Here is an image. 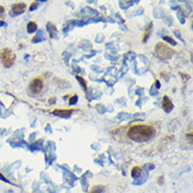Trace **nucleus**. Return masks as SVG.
<instances>
[{
	"label": "nucleus",
	"instance_id": "4468645a",
	"mask_svg": "<svg viewBox=\"0 0 193 193\" xmlns=\"http://www.w3.org/2000/svg\"><path fill=\"white\" fill-rule=\"evenodd\" d=\"M162 38H164L165 41H168V42L170 43V44H172V46H176V44H177V42H176L173 38H171L170 36H164Z\"/></svg>",
	"mask_w": 193,
	"mask_h": 193
},
{
	"label": "nucleus",
	"instance_id": "39448f33",
	"mask_svg": "<svg viewBox=\"0 0 193 193\" xmlns=\"http://www.w3.org/2000/svg\"><path fill=\"white\" fill-rule=\"evenodd\" d=\"M25 2H17L15 3L14 5L12 6V10H11V16H16V15H19V14H22V13L25 12Z\"/></svg>",
	"mask_w": 193,
	"mask_h": 193
},
{
	"label": "nucleus",
	"instance_id": "6e6552de",
	"mask_svg": "<svg viewBox=\"0 0 193 193\" xmlns=\"http://www.w3.org/2000/svg\"><path fill=\"white\" fill-rule=\"evenodd\" d=\"M131 175L133 178H137L139 177L141 175V168L139 166H134L133 168H132V171H131Z\"/></svg>",
	"mask_w": 193,
	"mask_h": 193
},
{
	"label": "nucleus",
	"instance_id": "f3484780",
	"mask_svg": "<svg viewBox=\"0 0 193 193\" xmlns=\"http://www.w3.org/2000/svg\"><path fill=\"white\" fill-rule=\"evenodd\" d=\"M0 179H1L2 181H4V183H8V184H12V181H10L9 179H8V178L4 177V176H3V175L1 174V173H0Z\"/></svg>",
	"mask_w": 193,
	"mask_h": 193
},
{
	"label": "nucleus",
	"instance_id": "6ab92c4d",
	"mask_svg": "<svg viewBox=\"0 0 193 193\" xmlns=\"http://www.w3.org/2000/svg\"><path fill=\"white\" fill-rule=\"evenodd\" d=\"M37 6H38V3H37V2H33V4L30 6V11H33V10H35Z\"/></svg>",
	"mask_w": 193,
	"mask_h": 193
},
{
	"label": "nucleus",
	"instance_id": "aec40b11",
	"mask_svg": "<svg viewBox=\"0 0 193 193\" xmlns=\"http://www.w3.org/2000/svg\"><path fill=\"white\" fill-rule=\"evenodd\" d=\"M3 13H4V8L2 5H0V17L3 15Z\"/></svg>",
	"mask_w": 193,
	"mask_h": 193
},
{
	"label": "nucleus",
	"instance_id": "a211bd4d",
	"mask_svg": "<svg viewBox=\"0 0 193 193\" xmlns=\"http://www.w3.org/2000/svg\"><path fill=\"white\" fill-rule=\"evenodd\" d=\"M157 183H158L160 185H164L165 181H164V176H162V175H160V176L157 177Z\"/></svg>",
	"mask_w": 193,
	"mask_h": 193
},
{
	"label": "nucleus",
	"instance_id": "ddd939ff",
	"mask_svg": "<svg viewBox=\"0 0 193 193\" xmlns=\"http://www.w3.org/2000/svg\"><path fill=\"white\" fill-rule=\"evenodd\" d=\"M49 33H50V36L52 37V38H54V36L56 35V33H57V31H56V27L55 25H53L52 23H49Z\"/></svg>",
	"mask_w": 193,
	"mask_h": 193
},
{
	"label": "nucleus",
	"instance_id": "dca6fc26",
	"mask_svg": "<svg viewBox=\"0 0 193 193\" xmlns=\"http://www.w3.org/2000/svg\"><path fill=\"white\" fill-rule=\"evenodd\" d=\"M192 134H193L192 130H190L189 132H187V139L190 144H192Z\"/></svg>",
	"mask_w": 193,
	"mask_h": 193
},
{
	"label": "nucleus",
	"instance_id": "412c9836",
	"mask_svg": "<svg viewBox=\"0 0 193 193\" xmlns=\"http://www.w3.org/2000/svg\"><path fill=\"white\" fill-rule=\"evenodd\" d=\"M55 101H56V98L55 97H52V98H50V99H49V104H52L53 102H55Z\"/></svg>",
	"mask_w": 193,
	"mask_h": 193
},
{
	"label": "nucleus",
	"instance_id": "20e7f679",
	"mask_svg": "<svg viewBox=\"0 0 193 193\" xmlns=\"http://www.w3.org/2000/svg\"><path fill=\"white\" fill-rule=\"evenodd\" d=\"M29 88H30V92L33 95H37L39 94L43 89V80L40 76L34 77L33 79L31 80V83L29 85Z\"/></svg>",
	"mask_w": 193,
	"mask_h": 193
},
{
	"label": "nucleus",
	"instance_id": "f03ea898",
	"mask_svg": "<svg viewBox=\"0 0 193 193\" xmlns=\"http://www.w3.org/2000/svg\"><path fill=\"white\" fill-rule=\"evenodd\" d=\"M173 49L171 46H169L166 42H162L160 41L155 44V48H154V55L156 56L157 58L162 59V60H167L173 55Z\"/></svg>",
	"mask_w": 193,
	"mask_h": 193
},
{
	"label": "nucleus",
	"instance_id": "0eeeda50",
	"mask_svg": "<svg viewBox=\"0 0 193 193\" xmlns=\"http://www.w3.org/2000/svg\"><path fill=\"white\" fill-rule=\"evenodd\" d=\"M162 109H164L165 112H167V113L171 112L172 109H173V102H172L171 99L167 95H165L164 98H162Z\"/></svg>",
	"mask_w": 193,
	"mask_h": 193
},
{
	"label": "nucleus",
	"instance_id": "f257e3e1",
	"mask_svg": "<svg viewBox=\"0 0 193 193\" xmlns=\"http://www.w3.org/2000/svg\"><path fill=\"white\" fill-rule=\"evenodd\" d=\"M156 134V129L152 123H135L127 129L126 135L134 141H147Z\"/></svg>",
	"mask_w": 193,
	"mask_h": 193
},
{
	"label": "nucleus",
	"instance_id": "7ed1b4c3",
	"mask_svg": "<svg viewBox=\"0 0 193 193\" xmlns=\"http://www.w3.org/2000/svg\"><path fill=\"white\" fill-rule=\"evenodd\" d=\"M16 59L15 53L10 48H3L0 51V61L4 68H11L14 64Z\"/></svg>",
	"mask_w": 193,
	"mask_h": 193
},
{
	"label": "nucleus",
	"instance_id": "9b49d317",
	"mask_svg": "<svg viewBox=\"0 0 193 193\" xmlns=\"http://www.w3.org/2000/svg\"><path fill=\"white\" fill-rule=\"evenodd\" d=\"M27 29H28V32L29 33H33V32H35L37 30V25L36 22L34 21H30L28 23V25H27Z\"/></svg>",
	"mask_w": 193,
	"mask_h": 193
},
{
	"label": "nucleus",
	"instance_id": "423d86ee",
	"mask_svg": "<svg viewBox=\"0 0 193 193\" xmlns=\"http://www.w3.org/2000/svg\"><path fill=\"white\" fill-rule=\"evenodd\" d=\"M75 109H56V110H53L52 113L54 115H57V116H61V117H68L70 116L71 114L73 113Z\"/></svg>",
	"mask_w": 193,
	"mask_h": 193
},
{
	"label": "nucleus",
	"instance_id": "f8f14e48",
	"mask_svg": "<svg viewBox=\"0 0 193 193\" xmlns=\"http://www.w3.org/2000/svg\"><path fill=\"white\" fill-rule=\"evenodd\" d=\"M76 78H77V80H78V83L83 86V90L85 91H87V89H88V86H87V81H86V79L83 78V77H81L80 75H76Z\"/></svg>",
	"mask_w": 193,
	"mask_h": 193
},
{
	"label": "nucleus",
	"instance_id": "4be33fe9",
	"mask_svg": "<svg viewBox=\"0 0 193 193\" xmlns=\"http://www.w3.org/2000/svg\"><path fill=\"white\" fill-rule=\"evenodd\" d=\"M155 87H156V89H160V81H158V80H156V81H155Z\"/></svg>",
	"mask_w": 193,
	"mask_h": 193
},
{
	"label": "nucleus",
	"instance_id": "5701e85b",
	"mask_svg": "<svg viewBox=\"0 0 193 193\" xmlns=\"http://www.w3.org/2000/svg\"><path fill=\"white\" fill-rule=\"evenodd\" d=\"M2 25H4V21L0 20V27H2Z\"/></svg>",
	"mask_w": 193,
	"mask_h": 193
},
{
	"label": "nucleus",
	"instance_id": "2eb2a0df",
	"mask_svg": "<svg viewBox=\"0 0 193 193\" xmlns=\"http://www.w3.org/2000/svg\"><path fill=\"white\" fill-rule=\"evenodd\" d=\"M77 99H78V97H77V95L75 94V95H73L72 97L70 98V100H69V104H75L77 102Z\"/></svg>",
	"mask_w": 193,
	"mask_h": 193
},
{
	"label": "nucleus",
	"instance_id": "9d476101",
	"mask_svg": "<svg viewBox=\"0 0 193 193\" xmlns=\"http://www.w3.org/2000/svg\"><path fill=\"white\" fill-rule=\"evenodd\" d=\"M104 190V186L98 185V186H94V187L89 191V193H102Z\"/></svg>",
	"mask_w": 193,
	"mask_h": 193
},
{
	"label": "nucleus",
	"instance_id": "1a4fd4ad",
	"mask_svg": "<svg viewBox=\"0 0 193 193\" xmlns=\"http://www.w3.org/2000/svg\"><path fill=\"white\" fill-rule=\"evenodd\" d=\"M152 23H150V25H149V27H147V29H146V30H145V33H144V35H143V42H146V41H147L148 40V38H149V37H150V34H151V31H152Z\"/></svg>",
	"mask_w": 193,
	"mask_h": 193
}]
</instances>
